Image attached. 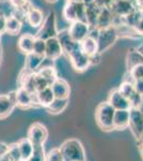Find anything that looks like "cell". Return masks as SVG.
<instances>
[{"label":"cell","instance_id":"cell-1","mask_svg":"<svg viewBox=\"0 0 143 161\" xmlns=\"http://www.w3.org/2000/svg\"><path fill=\"white\" fill-rule=\"evenodd\" d=\"M64 161H85V152L80 141L69 139L60 146Z\"/></svg>","mask_w":143,"mask_h":161},{"label":"cell","instance_id":"cell-2","mask_svg":"<svg viewBox=\"0 0 143 161\" xmlns=\"http://www.w3.org/2000/svg\"><path fill=\"white\" fill-rule=\"evenodd\" d=\"M115 110L113 106L106 101L100 103L95 112V119L98 127L104 131H111L113 129V119Z\"/></svg>","mask_w":143,"mask_h":161},{"label":"cell","instance_id":"cell-3","mask_svg":"<svg viewBox=\"0 0 143 161\" xmlns=\"http://www.w3.org/2000/svg\"><path fill=\"white\" fill-rule=\"evenodd\" d=\"M63 16L71 24L76 22V20H81V22L87 23L85 3L84 1H80V2L67 1L63 9Z\"/></svg>","mask_w":143,"mask_h":161},{"label":"cell","instance_id":"cell-4","mask_svg":"<svg viewBox=\"0 0 143 161\" xmlns=\"http://www.w3.org/2000/svg\"><path fill=\"white\" fill-rule=\"evenodd\" d=\"M58 28H57V16L54 12H49L47 16L44 19L43 24L38 28L35 38L48 40L50 38H54L58 36Z\"/></svg>","mask_w":143,"mask_h":161},{"label":"cell","instance_id":"cell-5","mask_svg":"<svg viewBox=\"0 0 143 161\" xmlns=\"http://www.w3.org/2000/svg\"><path fill=\"white\" fill-rule=\"evenodd\" d=\"M118 39V32H116L115 28L113 26L103 28V29H98L96 40H97L98 43V52H100V54H103L104 52L109 50L116 42Z\"/></svg>","mask_w":143,"mask_h":161},{"label":"cell","instance_id":"cell-6","mask_svg":"<svg viewBox=\"0 0 143 161\" xmlns=\"http://www.w3.org/2000/svg\"><path fill=\"white\" fill-rule=\"evenodd\" d=\"M71 64L75 71L84 72L91 66V59L89 56H87L84 52L81 51L79 44L73 50L71 53L67 54Z\"/></svg>","mask_w":143,"mask_h":161},{"label":"cell","instance_id":"cell-7","mask_svg":"<svg viewBox=\"0 0 143 161\" xmlns=\"http://www.w3.org/2000/svg\"><path fill=\"white\" fill-rule=\"evenodd\" d=\"M28 139L33 144L34 147L43 146L48 137V131L46 127L41 123H34L31 125L28 131Z\"/></svg>","mask_w":143,"mask_h":161},{"label":"cell","instance_id":"cell-8","mask_svg":"<svg viewBox=\"0 0 143 161\" xmlns=\"http://www.w3.org/2000/svg\"><path fill=\"white\" fill-rule=\"evenodd\" d=\"M108 7L113 15L120 17H126L127 15L137 10L135 3L129 0H112Z\"/></svg>","mask_w":143,"mask_h":161},{"label":"cell","instance_id":"cell-9","mask_svg":"<svg viewBox=\"0 0 143 161\" xmlns=\"http://www.w3.org/2000/svg\"><path fill=\"white\" fill-rule=\"evenodd\" d=\"M67 30H69L73 40L77 43H80L84 39H85L90 35L91 27L88 23L81 22V20H76V22L72 23Z\"/></svg>","mask_w":143,"mask_h":161},{"label":"cell","instance_id":"cell-10","mask_svg":"<svg viewBox=\"0 0 143 161\" xmlns=\"http://www.w3.org/2000/svg\"><path fill=\"white\" fill-rule=\"evenodd\" d=\"M129 115V129L134 136L138 140L143 132V112L139 108H130Z\"/></svg>","mask_w":143,"mask_h":161},{"label":"cell","instance_id":"cell-11","mask_svg":"<svg viewBox=\"0 0 143 161\" xmlns=\"http://www.w3.org/2000/svg\"><path fill=\"white\" fill-rule=\"evenodd\" d=\"M15 92H16V106H19L22 108L38 106L35 93H31L23 87H19Z\"/></svg>","mask_w":143,"mask_h":161},{"label":"cell","instance_id":"cell-12","mask_svg":"<svg viewBox=\"0 0 143 161\" xmlns=\"http://www.w3.org/2000/svg\"><path fill=\"white\" fill-rule=\"evenodd\" d=\"M16 106V92L0 96V119L7 118Z\"/></svg>","mask_w":143,"mask_h":161},{"label":"cell","instance_id":"cell-13","mask_svg":"<svg viewBox=\"0 0 143 161\" xmlns=\"http://www.w3.org/2000/svg\"><path fill=\"white\" fill-rule=\"evenodd\" d=\"M53 92L54 95V98L58 99H69V93H71V87L69 84L64 79L57 77L54 80V83L50 85Z\"/></svg>","mask_w":143,"mask_h":161},{"label":"cell","instance_id":"cell-14","mask_svg":"<svg viewBox=\"0 0 143 161\" xmlns=\"http://www.w3.org/2000/svg\"><path fill=\"white\" fill-rule=\"evenodd\" d=\"M108 102L113 106L114 110H130V103L124 97L119 89H114L109 95Z\"/></svg>","mask_w":143,"mask_h":161},{"label":"cell","instance_id":"cell-15","mask_svg":"<svg viewBox=\"0 0 143 161\" xmlns=\"http://www.w3.org/2000/svg\"><path fill=\"white\" fill-rule=\"evenodd\" d=\"M62 54H63V50H62V46L59 42L58 38L54 37L46 40L45 57H47L49 59H53V60H56Z\"/></svg>","mask_w":143,"mask_h":161},{"label":"cell","instance_id":"cell-16","mask_svg":"<svg viewBox=\"0 0 143 161\" xmlns=\"http://www.w3.org/2000/svg\"><path fill=\"white\" fill-rule=\"evenodd\" d=\"M79 46H80V48H81V51L84 52L87 56H89L90 58H92V57H94L96 55H100V52H98V43L95 37L88 36L87 38L84 39V40L79 43Z\"/></svg>","mask_w":143,"mask_h":161},{"label":"cell","instance_id":"cell-17","mask_svg":"<svg viewBox=\"0 0 143 161\" xmlns=\"http://www.w3.org/2000/svg\"><path fill=\"white\" fill-rule=\"evenodd\" d=\"M129 110H115L113 119V129L115 130H125L129 125Z\"/></svg>","mask_w":143,"mask_h":161},{"label":"cell","instance_id":"cell-18","mask_svg":"<svg viewBox=\"0 0 143 161\" xmlns=\"http://www.w3.org/2000/svg\"><path fill=\"white\" fill-rule=\"evenodd\" d=\"M113 27L115 28L119 37L131 38V39H139V38L143 37V36L134 27V26L128 25L127 23H125V20H124L123 23H121V24L113 26Z\"/></svg>","mask_w":143,"mask_h":161},{"label":"cell","instance_id":"cell-19","mask_svg":"<svg viewBox=\"0 0 143 161\" xmlns=\"http://www.w3.org/2000/svg\"><path fill=\"white\" fill-rule=\"evenodd\" d=\"M57 38H58L59 42H60V44H61L62 50H63V53H65L66 55L69 53H71V52L74 50L75 47H76L78 44H79V43L75 42V41L73 40L67 29L59 31Z\"/></svg>","mask_w":143,"mask_h":161},{"label":"cell","instance_id":"cell-20","mask_svg":"<svg viewBox=\"0 0 143 161\" xmlns=\"http://www.w3.org/2000/svg\"><path fill=\"white\" fill-rule=\"evenodd\" d=\"M112 22H113V14L111 12V10L109 9V7L107 6L101 7L100 12L97 17V22H96V28L103 29V28L110 27V26H112Z\"/></svg>","mask_w":143,"mask_h":161},{"label":"cell","instance_id":"cell-21","mask_svg":"<svg viewBox=\"0 0 143 161\" xmlns=\"http://www.w3.org/2000/svg\"><path fill=\"white\" fill-rule=\"evenodd\" d=\"M44 57L40 56L35 53H30L26 55V61H25V71L28 73H35L41 67Z\"/></svg>","mask_w":143,"mask_h":161},{"label":"cell","instance_id":"cell-22","mask_svg":"<svg viewBox=\"0 0 143 161\" xmlns=\"http://www.w3.org/2000/svg\"><path fill=\"white\" fill-rule=\"evenodd\" d=\"M34 41H35V36H32L30 33H24L18 39L17 42V47L22 53H24L25 55L30 54L33 52V46H34Z\"/></svg>","mask_w":143,"mask_h":161},{"label":"cell","instance_id":"cell-23","mask_svg":"<svg viewBox=\"0 0 143 161\" xmlns=\"http://www.w3.org/2000/svg\"><path fill=\"white\" fill-rule=\"evenodd\" d=\"M26 19H27V22L29 23L31 27L40 28L44 22V15L40 9L31 6L30 9L28 10L27 14H26Z\"/></svg>","mask_w":143,"mask_h":161},{"label":"cell","instance_id":"cell-24","mask_svg":"<svg viewBox=\"0 0 143 161\" xmlns=\"http://www.w3.org/2000/svg\"><path fill=\"white\" fill-rule=\"evenodd\" d=\"M35 97H36V101H38V106H44V108L48 106L54 100V95L50 86L35 92Z\"/></svg>","mask_w":143,"mask_h":161},{"label":"cell","instance_id":"cell-25","mask_svg":"<svg viewBox=\"0 0 143 161\" xmlns=\"http://www.w3.org/2000/svg\"><path fill=\"white\" fill-rule=\"evenodd\" d=\"M17 145L20 153V157H22V161H28L31 158V156L33 155V152H34L33 144L30 142L28 137H26V139L20 140L17 143Z\"/></svg>","mask_w":143,"mask_h":161},{"label":"cell","instance_id":"cell-26","mask_svg":"<svg viewBox=\"0 0 143 161\" xmlns=\"http://www.w3.org/2000/svg\"><path fill=\"white\" fill-rule=\"evenodd\" d=\"M23 23L19 19H17L15 15L7 16V23H6V32L12 36H16L22 30Z\"/></svg>","mask_w":143,"mask_h":161},{"label":"cell","instance_id":"cell-27","mask_svg":"<svg viewBox=\"0 0 143 161\" xmlns=\"http://www.w3.org/2000/svg\"><path fill=\"white\" fill-rule=\"evenodd\" d=\"M69 105V99H58V98H54V100L50 103L48 106H46V110L48 113L57 115L62 112L65 111V108Z\"/></svg>","mask_w":143,"mask_h":161},{"label":"cell","instance_id":"cell-28","mask_svg":"<svg viewBox=\"0 0 143 161\" xmlns=\"http://www.w3.org/2000/svg\"><path fill=\"white\" fill-rule=\"evenodd\" d=\"M138 64H143V56L136 48H134V50H130L127 53V57H126L127 70L129 71L131 68L138 66Z\"/></svg>","mask_w":143,"mask_h":161},{"label":"cell","instance_id":"cell-29","mask_svg":"<svg viewBox=\"0 0 143 161\" xmlns=\"http://www.w3.org/2000/svg\"><path fill=\"white\" fill-rule=\"evenodd\" d=\"M36 73L40 74L43 79H45L48 82L49 85H51L54 83V80L58 77L57 75V71L54 69V66H50V67H44V68H41L36 71Z\"/></svg>","mask_w":143,"mask_h":161},{"label":"cell","instance_id":"cell-30","mask_svg":"<svg viewBox=\"0 0 143 161\" xmlns=\"http://www.w3.org/2000/svg\"><path fill=\"white\" fill-rule=\"evenodd\" d=\"M118 89L120 90V92H121L124 97L127 98V99H129V98L131 97L132 93L136 92L135 86H134V82H130V80H124V82L120 85V87Z\"/></svg>","mask_w":143,"mask_h":161},{"label":"cell","instance_id":"cell-31","mask_svg":"<svg viewBox=\"0 0 143 161\" xmlns=\"http://www.w3.org/2000/svg\"><path fill=\"white\" fill-rule=\"evenodd\" d=\"M9 1L15 10L25 13V14H27L28 10L31 8L29 0H9Z\"/></svg>","mask_w":143,"mask_h":161},{"label":"cell","instance_id":"cell-32","mask_svg":"<svg viewBox=\"0 0 143 161\" xmlns=\"http://www.w3.org/2000/svg\"><path fill=\"white\" fill-rule=\"evenodd\" d=\"M6 157L8 158L9 161H22V157H20V153H19V149H18L17 144L10 145Z\"/></svg>","mask_w":143,"mask_h":161},{"label":"cell","instance_id":"cell-33","mask_svg":"<svg viewBox=\"0 0 143 161\" xmlns=\"http://www.w3.org/2000/svg\"><path fill=\"white\" fill-rule=\"evenodd\" d=\"M45 52H46V41L42 40V39L35 38L34 46H33V53L45 57Z\"/></svg>","mask_w":143,"mask_h":161},{"label":"cell","instance_id":"cell-34","mask_svg":"<svg viewBox=\"0 0 143 161\" xmlns=\"http://www.w3.org/2000/svg\"><path fill=\"white\" fill-rule=\"evenodd\" d=\"M128 75L131 77L132 82L137 80L143 79V64H138L128 71Z\"/></svg>","mask_w":143,"mask_h":161},{"label":"cell","instance_id":"cell-35","mask_svg":"<svg viewBox=\"0 0 143 161\" xmlns=\"http://www.w3.org/2000/svg\"><path fill=\"white\" fill-rule=\"evenodd\" d=\"M128 100L130 103V108H139L143 102V95L135 92Z\"/></svg>","mask_w":143,"mask_h":161},{"label":"cell","instance_id":"cell-36","mask_svg":"<svg viewBox=\"0 0 143 161\" xmlns=\"http://www.w3.org/2000/svg\"><path fill=\"white\" fill-rule=\"evenodd\" d=\"M28 161H46V155L45 152H44L43 146L34 147L33 155L31 156V158Z\"/></svg>","mask_w":143,"mask_h":161},{"label":"cell","instance_id":"cell-37","mask_svg":"<svg viewBox=\"0 0 143 161\" xmlns=\"http://www.w3.org/2000/svg\"><path fill=\"white\" fill-rule=\"evenodd\" d=\"M46 161H64L60 148H54L49 150L46 155Z\"/></svg>","mask_w":143,"mask_h":161},{"label":"cell","instance_id":"cell-38","mask_svg":"<svg viewBox=\"0 0 143 161\" xmlns=\"http://www.w3.org/2000/svg\"><path fill=\"white\" fill-rule=\"evenodd\" d=\"M6 23H7V16L3 12H0V35L6 31Z\"/></svg>","mask_w":143,"mask_h":161},{"label":"cell","instance_id":"cell-39","mask_svg":"<svg viewBox=\"0 0 143 161\" xmlns=\"http://www.w3.org/2000/svg\"><path fill=\"white\" fill-rule=\"evenodd\" d=\"M134 86H135V89H136L137 92L143 95V79L134 80Z\"/></svg>","mask_w":143,"mask_h":161},{"label":"cell","instance_id":"cell-40","mask_svg":"<svg viewBox=\"0 0 143 161\" xmlns=\"http://www.w3.org/2000/svg\"><path fill=\"white\" fill-rule=\"evenodd\" d=\"M8 150H9V146L4 143H0V159L8 154Z\"/></svg>","mask_w":143,"mask_h":161},{"label":"cell","instance_id":"cell-41","mask_svg":"<svg viewBox=\"0 0 143 161\" xmlns=\"http://www.w3.org/2000/svg\"><path fill=\"white\" fill-rule=\"evenodd\" d=\"M136 50H137L138 52H139V53L141 54V55L143 56V42H142L141 44H140L139 46H138V47L136 48Z\"/></svg>","mask_w":143,"mask_h":161},{"label":"cell","instance_id":"cell-42","mask_svg":"<svg viewBox=\"0 0 143 161\" xmlns=\"http://www.w3.org/2000/svg\"><path fill=\"white\" fill-rule=\"evenodd\" d=\"M138 141H139L140 145H143V132H142V134H141V136H140L139 139H138Z\"/></svg>","mask_w":143,"mask_h":161},{"label":"cell","instance_id":"cell-43","mask_svg":"<svg viewBox=\"0 0 143 161\" xmlns=\"http://www.w3.org/2000/svg\"><path fill=\"white\" fill-rule=\"evenodd\" d=\"M139 150H140V154H141V157L143 159V145H140L139 146Z\"/></svg>","mask_w":143,"mask_h":161},{"label":"cell","instance_id":"cell-44","mask_svg":"<svg viewBox=\"0 0 143 161\" xmlns=\"http://www.w3.org/2000/svg\"><path fill=\"white\" fill-rule=\"evenodd\" d=\"M46 2H48V3H56L58 0H45Z\"/></svg>","mask_w":143,"mask_h":161},{"label":"cell","instance_id":"cell-45","mask_svg":"<svg viewBox=\"0 0 143 161\" xmlns=\"http://www.w3.org/2000/svg\"><path fill=\"white\" fill-rule=\"evenodd\" d=\"M1 58H2V48L1 45H0V64H1Z\"/></svg>","mask_w":143,"mask_h":161},{"label":"cell","instance_id":"cell-46","mask_svg":"<svg viewBox=\"0 0 143 161\" xmlns=\"http://www.w3.org/2000/svg\"><path fill=\"white\" fill-rule=\"evenodd\" d=\"M67 1H73V2H80V1H84V0H67Z\"/></svg>","mask_w":143,"mask_h":161},{"label":"cell","instance_id":"cell-47","mask_svg":"<svg viewBox=\"0 0 143 161\" xmlns=\"http://www.w3.org/2000/svg\"><path fill=\"white\" fill-rule=\"evenodd\" d=\"M4 1H8V0H0V2H4Z\"/></svg>","mask_w":143,"mask_h":161},{"label":"cell","instance_id":"cell-48","mask_svg":"<svg viewBox=\"0 0 143 161\" xmlns=\"http://www.w3.org/2000/svg\"><path fill=\"white\" fill-rule=\"evenodd\" d=\"M141 17H142V19H143V11L141 12Z\"/></svg>","mask_w":143,"mask_h":161}]
</instances>
